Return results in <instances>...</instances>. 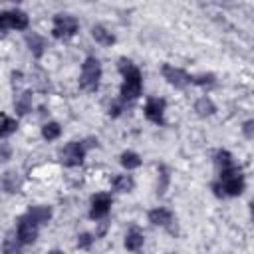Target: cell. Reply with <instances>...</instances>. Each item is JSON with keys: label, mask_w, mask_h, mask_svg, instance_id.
<instances>
[{"label": "cell", "mask_w": 254, "mask_h": 254, "mask_svg": "<svg viewBox=\"0 0 254 254\" xmlns=\"http://www.w3.org/2000/svg\"><path fill=\"white\" fill-rule=\"evenodd\" d=\"M117 69L123 75V83L119 87V101L121 103L135 101L143 91V73H141V69L129 58H119Z\"/></svg>", "instance_id": "1"}, {"label": "cell", "mask_w": 254, "mask_h": 254, "mask_svg": "<svg viewBox=\"0 0 254 254\" xmlns=\"http://www.w3.org/2000/svg\"><path fill=\"white\" fill-rule=\"evenodd\" d=\"M103 77V67L101 62L95 56H87L81 64V73H79V87L83 91H97L99 83Z\"/></svg>", "instance_id": "2"}, {"label": "cell", "mask_w": 254, "mask_h": 254, "mask_svg": "<svg viewBox=\"0 0 254 254\" xmlns=\"http://www.w3.org/2000/svg\"><path fill=\"white\" fill-rule=\"evenodd\" d=\"M79 32V20L71 14H56L52 20V36L56 40H71Z\"/></svg>", "instance_id": "3"}, {"label": "cell", "mask_w": 254, "mask_h": 254, "mask_svg": "<svg viewBox=\"0 0 254 254\" xmlns=\"http://www.w3.org/2000/svg\"><path fill=\"white\" fill-rule=\"evenodd\" d=\"M87 155L85 141H69L60 149V161L65 167H79Z\"/></svg>", "instance_id": "4"}, {"label": "cell", "mask_w": 254, "mask_h": 254, "mask_svg": "<svg viewBox=\"0 0 254 254\" xmlns=\"http://www.w3.org/2000/svg\"><path fill=\"white\" fill-rule=\"evenodd\" d=\"M30 28V16L20 10V8H12V10H4L0 14V30L6 32V30H18V32H24Z\"/></svg>", "instance_id": "5"}, {"label": "cell", "mask_w": 254, "mask_h": 254, "mask_svg": "<svg viewBox=\"0 0 254 254\" xmlns=\"http://www.w3.org/2000/svg\"><path fill=\"white\" fill-rule=\"evenodd\" d=\"M161 75H163V79H165L169 85H173L175 89L187 87V85L190 83V77H192L189 71H185L183 67H177V65H173V64H163V65H161Z\"/></svg>", "instance_id": "6"}, {"label": "cell", "mask_w": 254, "mask_h": 254, "mask_svg": "<svg viewBox=\"0 0 254 254\" xmlns=\"http://www.w3.org/2000/svg\"><path fill=\"white\" fill-rule=\"evenodd\" d=\"M38 234H40V224H36V222L24 212V214L18 218V222H16V238L22 242V246H26V244L36 242Z\"/></svg>", "instance_id": "7"}, {"label": "cell", "mask_w": 254, "mask_h": 254, "mask_svg": "<svg viewBox=\"0 0 254 254\" xmlns=\"http://www.w3.org/2000/svg\"><path fill=\"white\" fill-rule=\"evenodd\" d=\"M111 204H113V198L111 194L107 192H97L91 196V202H89V218L91 220H101L109 214L111 210Z\"/></svg>", "instance_id": "8"}, {"label": "cell", "mask_w": 254, "mask_h": 254, "mask_svg": "<svg viewBox=\"0 0 254 254\" xmlns=\"http://www.w3.org/2000/svg\"><path fill=\"white\" fill-rule=\"evenodd\" d=\"M165 109H167V101L163 97H149L143 107V113L147 121L155 125H165Z\"/></svg>", "instance_id": "9"}, {"label": "cell", "mask_w": 254, "mask_h": 254, "mask_svg": "<svg viewBox=\"0 0 254 254\" xmlns=\"http://www.w3.org/2000/svg\"><path fill=\"white\" fill-rule=\"evenodd\" d=\"M24 42H26V46H28V50H30V54H32L34 58H42L44 52H46V48H48L46 38L40 36L38 32H26Z\"/></svg>", "instance_id": "10"}, {"label": "cell", "mask_w": 254, "mask_h": 254, "mask_svg": "<svg viewBox=\"0 0 254 254\" xmlns=\"http://www.w3.org/2000/svg\"><path fill=\"white\" fill-rule=\"evenodd\" d=\"M147 218H149V222L153 226H161V228H169L173 224V212L169 208H165V206L151 208L149 214H147Z\"/></svg>", "instance_id": "11"}, {"label": "cell", "mask_w": 254, "mask_h": 254, "mask_svg": "<svg viewBox=\"0 0 254 254\" xmlns=\"http://www.w3.org/2000/svg\"><path fill=\"white\" fill-rule=\"evenodd\" d=\"M26 214H28L36 224L42 226V224H48V222L52 220V216H54V208L48 206V204H34V206H28Z\"/></svg>", "instance_id": "12"}, {"label": "cell", "mask_w": 254, "mask_h": 254, "mask_svg": "<svg viewBox=\"0 0 254 254\" xmlns=\"http://www.w3.org/2000/svg\"><path fill=\"white\" fill-rule=\"evenodd\" d=\"M143 244H145V236H143V232H139L137 228H133V230H129V232L125 234L123 246H125L129 252H139V250L143 248Z\"/></svg>", "instance_id": "13"}, {"label": "cell", "mask_w": 254, "mask_h": 254, "mask_svg": "<svg viewBox=\"0 0 254 254\" xmlns=\"http://www.w3.org/2000/svg\"><path fill=\"white\" fill-rule=\"evenodd\" d=\"M91 38L97 42V44H101V46H113L115 44V36L105 28V26H101V24H95L93 28H91Z\"/></svg>", "instance_id": "14"}, {"label": "cell", "mask_w": 254, "mask_h": 254, "mask_svg": "<svg viewBox=\"0 0 254 254\" xmlns=\"http://www.w3.org/2000/svg\"><path fill=\"white\" fill-rule=\"evenodd\" d=\"M194 113L198 117H210V115L216 113V105L208 95H202V97H198L194 101Z\"/></svg>", "instance_id": "15"}, {"label": "cell", "mask_w": 254, "mask_h": 254, "mask_svg": "<svg viewBox=\"0 0 254 254\" xmlns=\"http://www.w3.org/2000/svg\"><path fill=\"white\" fill-rule=\"evenodd\" d=\"M111 185H113V190H117V192H131L135 189V179H133V175L123 173V175H115Z\"/></svg>", "instance_id": "16"}, {"label": "cell", "mask_w": 254, "mask_h": 254, "mask_svg": "<svg viewBox=\"0 0 254 254\" xmlns=\"http://www.w3.org/2000/svg\"><path fill=\"white\" fill-rule=\"evenodd\" d=\"M119 163H121V167L129 173V171L139 169L143 161H141V155H139V153H135V151H123V153L119 155Z\"/></svg>", "instance_id": "17"}, {"label": "cell", "mask_w": 254, "mask_h": 254, "mask_svg": "<svg viewBox=\"0 0 254 254\" xmlns=\"http://www.w3.org/2000/svg\"><path fill=\"white\" fill-rule=\"evenodd\" d=\"M14 111L22 117L28 115L32 111V91H22L16 99H14Z\"/></svg>", "instance_id": "18"}, {"label": "cell", "mask_w": 254, "mask_h": 254, "mask_svg": "<svg viewBox=\"0 0 254 254\" xmlns=\"http://www.w3.org/2000/svg\"><path fill=\"white\" fill-rule=\"evenodd\" d=\"M214 165L218 167V171H224V169L234 167L236 163H234V157H232L230 151H226V149H218V151L214 153Z\"/></svg>", "instance_id": "19"}, {"label": "cell", "mask_w": 254, "mask_h": 254, "mask_svg": "<svg viewBox=\"0 0 254 254\" xmlns=\"http://www.w3.org/2000/svg\"><path fill=\"white\" fill-rule=\"evenodd\" d=\"M2 189H4L6 194H14V192H18V189H20V181H18L16 173L6 171V173L2 175Z\"/></svg>", "instance_id": "20"}, {"label": "cell", "mask_w": 254, "mask_h": 254, "mask_svg": "<svg viewBox=\"0 0 254 254\" xmlns=\"http://www.w3.org/2000/svg\"><path fill=\"white\" fill-rule=\"evenodd\" d=\"M60 135H62V125L58 121H48L42 125V137L46 141H56L60 139Z\"/></svg>", "instance_id": "21"}, {"label": "cell", "mask_w": 254, "mask_h": 254, "mask_svg": "<svg viewBox=\"0 0 254 254\" xmlns=\"http://www.w3.org/2000/svg\"><path fill=\"white\" fill-rule=\"evenodd\" d=\"M16 129H18V119L4 113V115H2V129H0L2 139H6V137H10L12 133H16Z\"/></svg>", "instance_id": "22"}, {"label": "cell", "mask_w": 254, "mask_h": 254, "mask_svg": "<svg viewBox=\"0 0 254 254\" xmlns=\"http://www.w3.org/2000/svg\"><path fill=\"white\" fill-rule=\"evenodd\" d=\"M2 254H22V242L18 238L6 236L2 242Z\"/></svg>", "instance_id": "23"}, {"label": "cell", "mask_w": 254, "mask_h": 254, "mask_svg": "<svg viewBox=\"0 0 254 254\" xmlns=\"http://www.w3.org/2000/svg\"><path fill=\"white\" fill-rule=\"evenodd\" d=\"M190 83L198 85V87H210L216 83V75L214 73H196L190 77Z\"/></svg>", "instance_id": "24"}, {"label": "cell", "mask_w": 254, "mask_h": 254, "mask_svg": "<svg viewBox=\"0 0 254 254\" xmlns=\"http://www.w3.org/2000/svg\"><path fill=\"white\" fill-rule=\"evenodd\" d=\"M93 242H95V234H91V232H81V234H77L75 246H77L79 250H89V248L93 246Z\"/></svg>", "instance_id": "25"}, {"label": "cell", "mask_w": 254, "mask_h": 254, "mask_svg": "<svg viewBox=\"0 0 254 254\" xmlns=\"http://www.w3.org/2000/svg\"><path fill=\"white\" fill-rule=\"evenodd\" d=\"M169 181H171V177H169V171H167V167H159V183H157V194H165V190H167V187H169Z\"/></svg>", "instance_id": "26"}, {"label": "cell", "mask_w": 254, "mask_h": 254, "mask_svg": "<svg viewBox=\"0 0 254 254\" xmlns=\"http://www.w3.org/2000/svg\"><path fill=\"white\" fill-rule=\"evenodd\" d=\"M242 135L246 139H254V119H248L242 123Z\"/></svg>", "instance_id": "27"}, {"label": "cell", "mask_w": 254, "mask_h": 254, "mask_svg": "<svg viewBox=\"0 0 254 254\" xmlns=\"http://www.w3.org/2000/svg\"><path fill=\"white\" fill-rule=\"evenodd\" d=\"M121 107H123V103H121V101H119V103L109 105V115H111V117H119V115H121Z\"/></svg>", "instance_id": "28"}, {"label": "cell", "mask_w": 254, "mask_h": 254, "mask_svg": "<svg viewBox=\"0 0 254 254\" xmlns=\"http://www.w3.org/2000/svg\"><path fill=\"white\" fill-rule=\"evenodd\" d=\"M0 159H2V163H6V161L10 159V147H8L6 141L2 143V157H0Z\"/></svg>", "instance_id": "29"}, {"label": "cell", "mask_w": 254, "mask_h": 254, "mask_svg": "<svg viewBox=\"0 0 254 254\" xmlns=\"http://www.w3.org/2000/svg\"><path fill=\"white\" fill-rule=\"evenodd\" d=\"M250 214H252V218H254V198L250 200Z\"/></svg>", "instance_id": "30"}, {"label": "cell", "mask_w": 254, "mask_h": 254, "mask_svg": "<svg viewBox=\"0 0 254 254\" xmlns=\"http://www.w3.org/2000/svg\"><path fill=\"white\" fill-rule=\"evenodd\" d=\"M48 254H64V252H62V250H56V248H54V250H50Z\"/></svg>", "instance_id": "31"}]
</instances>
